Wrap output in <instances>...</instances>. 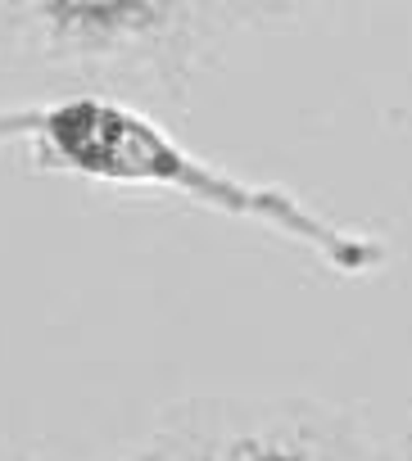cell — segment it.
I'll list each match as a JSON object with an SVG mask.
<instances>
[{
	"label": "cell",
	"mask_w": 412,
	"mask_h": 461,
	"mask_svg": "<svg viewBox=\"0 0 412 461\" xmlns=\"http://www.w3.org/2000/svg\"><path fill=\"white\" fill-rule=\"evenodd\" d=\"M268 19V10L245 5H32L19 23L73 68H91L114 82H141L159 91H181L195 64L218 50L236 28Z\"/></svg>",
	"instance_id": "cell-2"
},
{
	"label": "cell",
	"mask_w": 412,
	"mask_h": 461,
	"mask_svg": "<svg viewBox=\"0 0 412 461\" xmlns=\"http://www.w3.org/2000/svg\"><path fill=\"white\" fill-rule=\"evenodd\" d=\"M145 461H376L344 411L317 402H259L204 416L145 452Z\"/></svg>",
	"instance_id": "cell-3"
},
{
	"label": "cell",
	"mask_w": 412,
	"mask_h": 461,
	"mask_svg": "<svg viewBox=\"0 0 412 461\" xmlns=\"http://www.w3.org/2000/svg\"><path fill=\"white\" fill-rule=\"evenodd\" d=\"M136 461H145V456H136Z\"/></svg>",
	"instance_id": "cell-5"
},
{
	"label": "cell",
	"mask_w": 412,
	"mask_h": 461,
	"mask_svg": "<svg viewBox=\"0 0 412 461\" xmlns=\"http://www.w3.org/2000/svg\"><path fill=\"white\" fill-rule=\"evenodd\" d=\"M0 140H23L41 167L69 176L168 190L223 217L277 230L281 240L299 245L340 276H367L385 267V240L340 226L335 217H326L322 208L304 203L281 185H263L227 167H214L209 158L172 140L168 127L154 122L145 109H132L100 91H78L28 113H0Z\"/></svg>",
	"instance_id": "cell-1"
},
{
	"label": "cell",
	"mask_w": 412,
	"mask_h": 461,
	"mask_svg": "<svg viewBox=\"0 0 412 461\" xmlns=\"http://www.w3.org/2000/svg\"><path fill=\"white\" fill-rule=\"evenodd\" d=\"M376 461H412V425H407L389 447H376Z\"/></svg>",
	"instance_id": "cell-4"
}]
</instances>
